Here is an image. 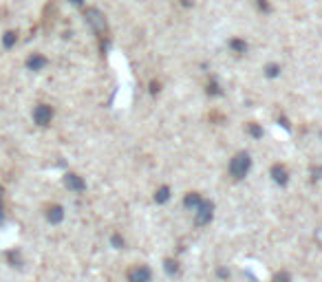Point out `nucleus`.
I'll return each mask as SVG.
<instances>
[{
	"mask_svg": "<svg viewBox=\"0 0 322 282\" xmlns=\"http://www.w3.org/2000/svg\"><path fill=\"white\" fill-rule=\"evenodd\" d=\"M249 168H252V157H249L247 152H238V155H234L232 161H229V174H232L234 179H238V181L245 179Z\"/></svg>",
	"mask_w": 322,
	"mask_h": 282,
	"instance_id": "nucleus-1",
	"label": "nucleus"
},
{
	"mask_svg": "<svg viewBox=\"0 0 322 282\" xmlns=\"http://www.w3.org/2000/svg\"><path fill=\"white\" fill-rule=\"evenodd\" d=\"M53 106H49V104H38L33 108V124L35 126H40V128H47L51 126V121H53Z\"/></svg>",
	"mask_w": 322,
	"mask_h": 282,
	"instance_id": "nucleus-2",
	"label": "nucleus"
},
{
	"mask_svg": "<svg viewBox=\"0 0 322 282\" xmlns=\"http://www.w3.org/2000/svg\"><path fill=\"white\" fill-rule=\"evenodd\" d=\"M84 18H86L89 27L93 29L95 33L106 31V20H104V16H102V11H97V9H86V11H84Z\"/></svg>",
	"mask_w": 322,
	"mask_h": 282,
	"instance_id": "nucleus-3",
	"label": "nucleus"
},
{
	"mask_svg": "<svg viewBox=\"0 0 322 282\" xmlns=\"http://www.w3.org/2000/svg\"><path fill=\"white\" fill-rule=\"evenodd\" d=\"M212 216H214V205L203 198L201 205L197 207V216H194V223H197V225H208L210 220H212Z\"/></svg>",
	"mask_w": 322,
	"mask_h": 282,
	"instance_id": "nucleus-4",
	"label": "nucleus"
},
{
	"mask_svg": "<svg viewBox=\"0 0 322 282\" xmlns=\"http://www.w3.org/2000/svg\"><path fill=\"white\" fill-rule=\"evenodd\" d=\"M64 188L71 189V192H75V194H82V192L86 189V181L80 177V174L66 172V174H64Z\"/></svg>",
	"mask_w": 322,
	"mask_h": 282,
	"instance_id": "nucleus-5",
	"label": "nucleus"
},
{
	"mask_svg": "<svg viewBox=\"0 0 322 282\" xmlns=\"http://www.w3.org/2000/svg\"><path fill=\"white\" fill-rule=\"evenodd\" d=\"M126 276H128V282H150L152 271L146 265H135V267H130Z\"/></svg>",
	"mask_w": 322,
	"mask_h": 282,
	"instance_id": "nucleus-6",
	"label": "nucleus"
},
{
	"mask_svg": "<svg viewBox=\"0 0 322 282\" xmlns=\"http://www.w3.org/2000/svg\"><path fill=\"white\" fill-rule=\"evenodd\" d=\"M47 64H49V60L44 58L42 53H31L27 60H24V66H27V71H33V73L42 71Z\"/></svg>",
	"mask_w": 322,
	"mask_h": 282,
	"instance_id": "nucleus-7",
	"label": "nucleus"
},
{
	"mask_svg": "<svg viewBox=\"0 0 322 282\" xmlns=\"http://www.w3.org/2000/svg\"><path fill=\"white\" fill-rule=\"evenodd\" d=\"M44 218H47L51 225H60L64 220V207L62 205H58V203L49 205L47 212H44Z\"/></svg>",
	"mask_w": 322,
	"mask_h": 282,
	"instance_id": "nucleus-8",
	"label": "nucleus"
},
{
	"mask_svg": "<svg viewBox=\"0 0 322 282\" xmlns=\"http://www.w3.org/2000/svg\"><path fill=\"white\" fill-rule=\"evenodd\" d=\"M269 174H272V179L278 186H287V181H289V172H287V168L283 166V163H274L272 166V170H269Z\"/></svg>",
	"mask_w": 322,
	"mask_h": 282,
	"instance_id": "nucleus-9",
	"label": "nucleus"
},
{
	"mask_svg": "<svg viewBox=\"0 0 322 282\" xmlns=\"http://www.w3.org/2000/svg\"><path fill=\"white\" fill-rule=\"evenodd\" d=\"M4 260H7V265H9V267H13V269H20V267L24 265V260H22V251H20L18 247H13V249H7V251H4Z\"/></svg>",
	"mask_w": 322,
	"mask_h": 282,
	"instance_id": "nucleus-10",
	"label": "nucleus"
},
{
	"mask_svg": "<svg viewBox=\"0 0 322 282\" xmlns=\"http://www.w3.org/2000/svg\"><path fill=\"white\" fill-rule=\"evenodd\" d=\"M18 44V31L16 29H9V31L2 33V47L4 49H13Z\"/></svg>",
	"mask_w": 322,
	"mask_h": 282,
	"instance_id": "nucleus-11",
	"label": "nucleus"
},
{
	"mask_svg": "<svg viewBox=\"0 0 322 282\" xmlns=\"http://www.w3.org/2000/svg\"><path fill=\"white\" fill-rule=\"evenodd\" d=\"M201 201H203V196H201V194L190 192L186 198H183V205H186V207H194V209H197L199 205H201Z\"/></svg>",
	"mask_w": 322,
	"mask_h": 282,
	"instance_id": "nucleus-12",
	"label": "nucleus"
},
{
	"mask_svg": "<svg viewBox=\"0 0 322 282\" xmlns=\"http://www.w3.org/2000/svg\"><path fill=\"white\" fill-rule=\"evenodd\" d=\"M168 198H170V188H168V186H161L159 189H157V194H155V201H157V203H166Z\"/></svg>",
	"mask_w": 322,
	"mask_h": 282,
	"instance_id": "nucleus-13",
	"label": "nucleus"
},
{
	"mask_svg": "<svg viewBox=\"0 0 322 282\" xmlns=\"http://www.w3.org/2000/svg\"><path fill=\"white\" fill-rule=\"evenodd\" d=\"M229 47L236 51V53H245V51H247V42H245V40H241V38H234L232 42H229Z\"/></svg>",
	"mask_w": 322,
	"mask_h": 282,
	"instance_id": "nucleus-14",
	"label": "nucleus"
},
{
	"mask_svg": "<svg viewBox=\"0 0 322 282\" xmlns=\"http://www.w3.org/2000/svg\"><path fill=\"white\" fill-rule=\"evenodd\" d=\"M163 269H166L170 276H175L177 271H179V263H177L175 258H168V260H163Z\"/></svg>",
	"mask_w": 322,
	"mask_h": 282,
	"instance_id": "nucleus-15",
	"label": "nucleus"
},
{
	"mask_svg": "<svg viewBox=\"0 0 322 282\" xmlns=\"http://www.w3.org/2000/svg\"><path fill=\"white\" fill-rule=\"evenodd\" d=\"M247 132H249L252 137H256V139H260V137H263V128H260L258 124H254V121L247 126Z\"/></svg>",
	"mask_w": 322,
	"mask_h": 282,
	"instance_id": "nucleus-16",
	"label": "nucleus"
},
{
	"mask_svg": "<svg viewBox=\"0 0 322 282\" xmlns=\"http://www.w3.org/2000/svg\"><path fill=\"white\" fill-rule=\"evenodd\" d=\"M289 280H291L289 271H278V274L274 276V280H272V282H289Z\"/></svg>",
	"mask_w": 322,
	"mask_h": 282,
	"instance_id": "nucleus-17",
	"label": "nucleus"
},
{
	"mask_svg": "<svg viewBox=\"0 0 322 282\" xmlns=\"http://www.w3.org/2000/svg\"><path fill=\"white\" fill-rule=\"evenodd\" d=\"M4 223V189L0 186V225Z\"/></svg>",
	"mask_w": 322,
	"mask_h": 282,
	"instance_id": "nucleus-18",
	"label": "nucleus"
},
{
	"mask_svg": "<svg viewBox=\"0 0 322 282\" xmlns=\"http://www.w3.org/2000/svg\"><path fill=\"white\" fill-rule=\"evenodd\" d=\"M110 243H113L117 249H121V247H124V238H121L119 234H113V236H110Z\"/></svg>",
	"mask_w": 322,
	"mask_h": 282,
	"instance_id": "nucleus-19",
	"label": "nucleus"
},
{
	"mask_svg": "<svg viewBox=\"0 0 322 282\" xmlns=\"http://www.w3.org/2000/svg\"><path fill=\"white\" fill-rule=\"evenodd\" d=\"M265 75H267V78H276V75H278V66H276V64H269L267 69H265Z\"/></svg>",
	"mask_w": 322,
	"mask_h": 282,
	"instance_id": "nucleus-20",
	"label": "nucleus"
},
{
	"mask_svg": "<svg viewBox=\"0 0 322 282\" xmlns=\"http://www.w3.org/2000/svg\"><path fill=\"white\" fill-rule=\"evenodd\" d=\"M208 95H221V89L216 86V82H210V86H208Z\"/></svg>",
	"mask_w": 322,
	"mask_h": 282,
	"instance_id": "nucleus-21",
	"label": "nucleus"
},
{
	"mask_svg": "<svg viewBox=\"0 0 322 282\" xmlns=\"http://www.w3.org/2000/svg\"><path fill=\"white\" fill-rule=\"evenodd\" d=\"M256 4H258V9H260V11H269V9H272V7H269V2H267V0H256Z\"/></svg>",
	"mask_w": 322,
	"mask_h": 282,
	"instance_id": "nucleus-22",
	"label": "nucleus"
},
{
	"mask_svg": "<svg viewBox=\"0 0 322 282\" xmlns=\"http://www.w3.org/2000/svg\"><path fill=\"white\" fill-rule=\"evenodd\" d=\"M216 274L221 276V278H227V274H229V271L225 269V267H221V269H216Z\"/></svg>",
	"mask_w": 322,
	"mask_h": 282,
	"instance_id": "nucleus-23",
	"label": "nucleus"
},
{
	"mask_svg": "<svg viewBox=\"0 0 322 282\" xmlns=\"http://www.w3.org/2000/svg\"><path fill=\"white\" fill-rule=\"evenodd\" d=\"M71 4H75V7H82V4H84V0H69Z\"/></svg>",
	"mask_w": 322,
	"mask_h": 282,
	"instance_id": "nucleus-24",
	"label": "nucleus"
},
{
	"mask_svg": "<svg viewBox=\"0 0 322 282\" xmlns=\"http://www.w3.org/2000/svg\"><path fill=\"white\" fill-rule=\"evenodd\" d=\"M152 95H157V93H159V84H157V82H155V84H152Z\"/></svg>",
	"mask_w": 322,
	"mask_h": 282,
	"instance_id": "nucleus-25",
	"label": "nucleus"
}]
</instances>
